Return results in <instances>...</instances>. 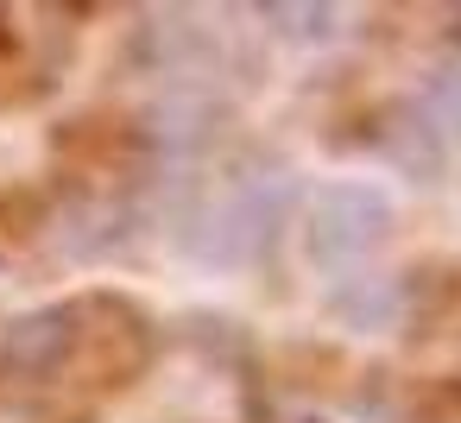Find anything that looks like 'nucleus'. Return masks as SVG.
<instances>
[{"mask_svg":"<svg viewBox=\"0 0 461 423\" xmlns=\"http://www.w3.org/2000/svg\"><path fill=\"white\" fill-rule=\"evenodd\" d=\"M379 228H385V202L373 190H354V184L322 190L316 215H310V253L329 266L354 259V253H366V240H379Z\"/></svg>","mask_w":461,"mask_h":423,"instance_id":"1","label":"nucleus"},{"mask_svg":"<svg viewBox=\"0 0 461 423\" xmlns=\"http://www.w3.org/2000/svg\"><path fill=\"white\" fill-rule=\"evenodd\" d=\"M429 108L448 121V133H461V64H448V70L429 83Z\"/></svg>","mask_w":461,"mask_h":423,"instance_id":"3","label":"nucleus"},{"mask_svg":"<svg viewBox=\"0 0 461 423\" xmlns=\"http://www.w3.org/2000/svg\"><path fill=\"white\" fill-rule=\"evenodd\" d=\"M64 341H70V322L51 310V316H26V322H14V335H7V366H20V373H45L58 354H64Z\"/></svg>","mask_w":461,"mask_h":423,"instance_id":"2","label":"nucleus"}]
</instances>
